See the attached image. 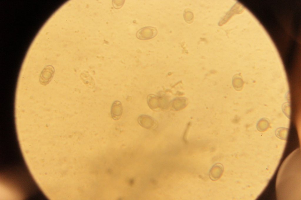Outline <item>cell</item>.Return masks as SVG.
Segmentation results:
<instances>
[{
    "label": "cell",
    "instance_id": "2",
    "mask_svg": "<svg viewBox=\"0 0 301 200\" xmlns=\"http://www.w3.org/2000/svg\"><path fill=\"white\" fill-rule=\"evenodd\" d=\"M138 122L142 127L149 129L154 128L157 125V122L153 117L146 115H142L138 118Z\"/></svg>",
    "mask_w": 301,
    "mask_h": 200
},
{
    "label": "cell",
    "instance_id": "3",
    "mask_svg": "<svg viewBox=\"0 0 301 200\" xmlns=\"http://www.w3.org/2000/svg\"><path fill=\"white\" fill-rule=\"evenodd\" d=\"M123 112V106L121 103L118 101H115L112 105L111 109L112 118L115 120H119L122 116Z\"/></svg>",
    "mask_w": 301,
    "mask_h": 200
},
{
    "label": "cell",
    "instance_id": "5",
    "mask_svg": "<svg viewBox=\"0 0 301 200\" xmlns=\"http://www.w3.org/2000/svg\"><path fill=\"white\" fill-rule=\"evenodd\" d=\"M223 171V168L222 165L217 164L213 166L210 171V177L213 180H216L219 179L222 175Z\"/></svg>",
    "mask_w": 301,
    "mask_h": 200
},
{
    "label": "cell",
    "instance_id": "6",
    "mask_svg": "<svg viewBox=\"0 0 301 200\" xmlns=\"http://www.w3.org/2000/svg\"><path fill=\"white\" fill-rule=\"evenodd\" d=\"M148 104L151 109L155 110L161 107L160 101L159 99L156 96L153 95H150L148 98Z\"/></svg>",
    "mask_w": 301,
    "mask_h": 200
},
{
    "label": "cell",
    "instance_id": "4",
    "mask_svg": "<svg viewBox=\"0 0 301 200\" xmlns=\"http://www.w3.org/2000/svg\"><path fill=\"white\" fill-rule=\"evenodd\" d=\"M187 101L183 98H178L174 99L171 102L172 108L175 111L180 110L186 106Z\"/></svg>",
    "mask_w": 301,
    "mask_h": 200
},
{
    "label": "cell",
    "instance_id": "7",
    "mask_svg": "<svg viewBox=\"0 0 301 200\" xmlns=\"http://www.w3.org/2000/svg\"><path fill=\"white\" fill-rule=\"evenodd\" d=\"M81 78L86 85L90 88L94 87V81L91 77L87 72H83L81 74Z\"/></svg>",
    "mask_w": 301,
    "mask_h": 200
},
{
    "label": "cell",
    "instance_id": "1",
    "mask_svg": "<svg viewBox=\"0 0 301 200\" xmlns=\"http://www.w3.org/2000/svg\"><path fill=\"white\" fill-rule=\"evenodd\" d=\"M157 31L155 28L152 27H144L139 30L136 33L138 38L142 40L149 39L157 35Z\"/></svg>",
    "mask_w": 301,
    "mask_h": 200
}]
</instances>
